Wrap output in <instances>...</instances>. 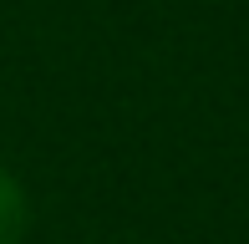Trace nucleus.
I'll return each mask as SVG.
<instances>
[{
    "instance_id": "obj_1",
    "label": "nucleus",
    "mask_w": 249,
    "mask_h": 244,
    "mask_svg": "<svg viewBox=\"0 0 249 244\" xmlns=\"http://www.w3.org/2000/svg\"><path fill=\"white\" fill-rule=\"evenodd\" d=\"M20 234H26V193L0 168V244H20Z\"/></svg>"
}]
</instances>
